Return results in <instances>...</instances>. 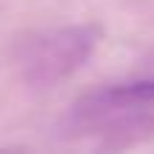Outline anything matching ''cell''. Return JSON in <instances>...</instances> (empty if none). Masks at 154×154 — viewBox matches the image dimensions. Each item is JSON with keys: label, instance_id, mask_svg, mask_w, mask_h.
<instances>
[{"label": "cell", "instance_id": "6da1fadb", "mask_svg": "<svg viewBox=\"0 0 154 154\" xmlns=\"http://www.w3.org/2000/svg\"><path fill=\"white\" fill-rule=\"evenodd\" d=\"M69 126L77 134H140L154 128V74L100 86L74 100Z\"/></svg>", "mask_w": 154, "mask_h": 154}, {"label": "cell", "instance_id": "7a4b0ae2", "mask_svg": "<svg viewBox=\"0 0 154 154\" xmlns=\"http://www.w3.org/2000/svg\"><path fill=\"white\" fill-rule=\"evenodd\" d=\"M100 43V26L74 23L29 34L17 46V69L32 88H51L69 80Z\"/></svg>", "mask_w": 154, "mask_h": 154}]
</instances>
